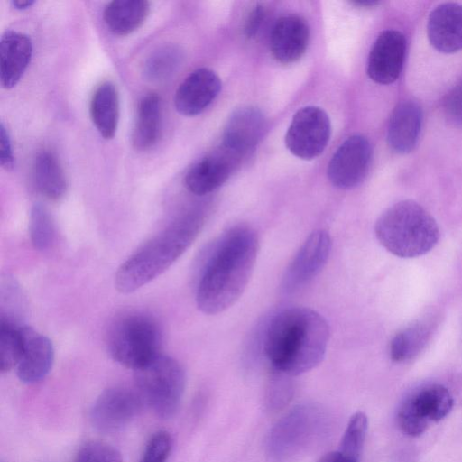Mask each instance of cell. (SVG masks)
<instances>
[{
  "mask_svg": "<svg viewBox=\"0 0 462 462\" xmlns=\"http://www.w3.org/2000/svg\"><path fill=\"white\" fill-rule=\"evenodd\" d=\"M374 234L388 252L402 258L423 255L439 239L433 217L413 200H402L388 208L376 220Z\"/></svg>",
  "mask_w": 462,
  "mask_h": 462,
  "instance_id": "cell-4",
  "label": "cell"
},
{
  "mask_svg": "<svg viewBox=\"0 0 462 462\" xmlns=\"http://www.w3.org/2000/svg\"><path fill=\"white\" fill-rule=\"evenodd\" d=\"M310 41V28L306 20L296 14L280 17L270 34V49L276 60L291 64L305 53Z\"/></svg>",
  "mask_w": 462,
  "mask_h": 462,
  "instance_id": "cell-17",
  "label": "cell"
},
{
  "mask_svg": "<svg viewBox=\"0 0 462 462\" xmlns=\"http://www.w3.org/2000/svg\"><path fill=\"white\" fill-rule=\"evenodd\" d=\"M332 247L329 234L313 231L301 245L282 277V290L291 294L308 284L325 266Z\"/></svg>",
  "mask_w": 462,
  "mask_h": 462,
  "instance_id": "cell-11",
  "label": "cell"
},
{
  "mask_svg": "<svg viewBox=\"0 0 462 462\" xmlns=\"http://www.w3.org/2000/svg\"><path fill=\"white\" fill-rule=\"evenodd\" d=\"M239 159L221 147L196 162L186 173V188L198 196L221 187L235 171Z\"/></svg>",
  "mask_w": 462,
  "mask_h": 462,
  "instance_id": "cell-16",
  "label": "cell"
},
{
  "mask_svg": "<svg viewBox=\"0 0 462 462\" xmlns=\"http://www.w3.org/2000/svg\"><path fill=\"white\" fill-rule=\"evenodd\" d=\"M180 58V51L174 46L162 47L146 60L144 73L147 78L153 80L167 78L178 66Z\"/></svg>",
  "mask_w": 462,
  "mask_h": 462,
  "instance_id": "cell-30",
  "label": "cell"
},
{
  "mask_svg": "<svg viewBox=\"0 0 462 462\" xmlns=\"http://www.w3.org/2000/svg\"><path fill=\"white\" fill-rule=\"evenodd\" d=\"M406 53V40L395 30L382 32L374 41L367 60V74L379 84H391L400 76Z\"/></svg>",
  "mask_w": 462,
  "mask_h": 462,
  "instance_id": "cell-14",
  "label": "cell"
},
{
  "mask_svg": "<svg viewBox=\"0 0 462 462\" xmlns=\"http://www.w3.org/2000/svg\"><path fill=\"white\" fill-rule=\"evenodd\" d=\"M422 110L411 100L403 101L393 109L387 128L389 146L398 153H407L417 144L422 125Z\"/></svg>",
  "mask_w": 462,
  "mask_h": 462,
  "instance_id": "cell-22",
  "label": "cell"
},
{
  "mask_svg": "<svg viewBox=\"0 0 462 462\" xmlns=\"http://www.w3.org/2000/svg\"><path fill=\"white\" fill-rule=\"evenodd\" d=\"M74 462H123L121 453L103 441H88L78 451Z\"/></svg>",
  "mask_w": 462,
  "mask_h": 462,
  "instance_id": "cell-32",
  "label": "cell"
},
{
  "mask_svg": "<svg viewBox=\"0 0 462 462\" xmlns=\"http://www.w3.org/2000/svg\"><path fill=\"white\" fill-rule=\"evenodd\" d=\"M143 403L136 391L118 386L106 389L91 407L90 421L100 432L119 431L134 420Z\"/></svg>",
  "mask_w": 462,
  "mask_h": 462,
  "instance_id": "cell-10",
  "label": "cell"
},
{
  "mask_svg": "<svg viewBox=\"0 0 462 462\" xmlns=\"http://www.w3.org/2000/svg\"><path fill=\"white\" fill-rule=\"evenodd\" d=\"M221 89L219 77L210 69L199 68L188 75L174 96L176 110L187 116L202 113Z\"/></svg>",
  "mask_w": 462,
  "mask_h": 462,
  "instance_id": "cell-15",
  "label": "cell"
},
{
  "mask_svg": "<svg viewBox=\"0 0 462 462\" xmlns=\"http://www.w3.org/2000/svg\"><path fill=\"white\" fill-rule=\"evenodd\" d=\"M266 10L262 5H255L248 14L245 26L244 34L247 39H254L258 34L265 20Z\"/></svg>",
  "mask_w": 462,
  "mask_h": 462,
  "instance_id": "cell-36",
  "label": "cell"
},
{
  "mask_svg": "<svg viewBox=\"0 0 462 462\" xmlns=\"http://www.w3.org/2000/svg\"><path fill=\"white\" fill-rule=\"evenodd\" d=\"M0 164L6 171L12 170L14 166L11 139L3 123L0 125Z\"/></svg>",
  "mask_w": 462,
  "mask_h": 462,
  "instance_id": "cell-37",
  "label": "cell"
},
{
  "mask_svg": "<svg viewBox=\"0 0 462 462\" xmlns=\"http://www.w3.org/2000/svg\"><path fill=\"white\" fill-rule=\"evenodd\" d=\"M328 340L329 328L322 315L310 308L291 307L268 320L262 344L273 370L296 376L323 360Z\"/></svg>",
  "mask_w": 462,
  "mask_h": 462,
  "instance_id": "cell-2",
  "label": "cell"
},
{
  "mask_svg": "<svg viewBox=\"0 0 462 462\" xmlns=\"http://www.w3.org/2000/svg\"><path fill=\"white\" fill-rule=\"evenodd\" d=\"M149 13L150 3L146 0H115L106 5L103 18L114 34L125 36L137 30Z\"/></svg>",
  "mask_w": 462,
  "mask_h": 462,
  "instance_id": "cell-25",
  "label": "cell"
},
{
  "mask_svg": "<svg viewBox=\"0 0 462 462\" xmlns=\"http://www.w3.org/2000/svg\"><path fill=\"white\" fill-rule=\"evenodd\" d=\"M23 326L0 321V370L3 373L18 365L23 347Z\"/></svg>",
  "mask_w": 462,
  "mask_h": 462,
  "instance_id": "cell-27",
  "label": "cell"
},
{
  "mask_svg": "<svg viewBox=\"0 0 462 462\" xmlns=\"http://www.w3.org/2000/svg\"><path fill=\"white\" fill-rule=\"evenodd\" d=\"M32 56L30 37L16 31H6L0 40V84L9 89L17 85Z\"/></svg>",
  "mask_w": 462,
  "mask_h": 462,
  "instance_id": "cell-20",
  "label": "cell"
},
{
  "mask_svg": "<svg viewBox=\"0 0 462 462\" xmlns=\"http://www.w3.org/2000/svg\"><path fill=\"white\" fill-rule=\"evenodd\" d=\"M443 111L449 123L462 127V81L445 97Z\"/></svg>",
  "mask_w": 462,
  "mask_h": 462,
  "instance_id": "cell-35",
  "label": "cell"
},
{
  "mask_svg": "<svg viewBox=\"0 0 462 462\" xmlns=\"http://www.w3.org/2000/svg\"><path fill=\"white\" fill-rule=\"evenodd\" d=\"M171 448V435L165 430L157 431L147 442L139 462H167Z\"/></svg>",
  "mask_w": 462,
  "mask_h": 462,
  "instance_id": "cell-33",
  "label": "cell"
},
{
  "mask_svg": "<svg viewBox=\"0 0 462 462\" xmlns=\"http://www.w3.org/2000/svg\"><path fill=\"white\" fill-rule=\"evenodd\" d=\"M321 415L312 406L291 410L272 430L268 439L269 456L275 462L298 457L313 441L320 428Z\"/></svg>",
  "mask_w": 462,
  "mask_h": 462,
  "instance_id": "cell-8",
  "label": "cell"
},
{
  "mask_svg": "<svg viewBox=\"0 0 462 462\" xmlns=\"http://www.w3.org/2000/svg\"><path fill=\"white\" fill-rule=\"evenodd\" d=\"M371 160L369 141L360 134L351 135L333 154L328 165V178L338 189H353L365 180Z\"/></svg>",
  "mask_w": 462,
  "mask_h": 462,
  "instance_id": "cell-12",
  "label": "cell"
},
{
  "mask_svg": "<svg viewBox=\"0 0 462 462\" xmlns=\"http://www.w3.org/2000/svg\"><path fill=\"white\" fill-rule=\"evenodd\" d=\"M289 377V375L273 370L268 390L270 405L279 407L286 403L291 394L292 389Z\"/></svg>",
  "mask_w": 462,
  "mask_h": 462,
  "instance_id": "cell-34",
  "label": "cell"
},
{
  "mask_svg": "<svg viewBox=\"0 0 462 462\" xmlns=\"http://www.w3.org/2000/svg\"><path fill=\"white\" fill-rule=\"evenodd\" d=\"M428 38L440 52L454 53L462 49V5L445 3L431 11L427 24Z\"/></svg>",
  "mask_w": 462,
  "mask_h": 462,
  "instance_id": "cell-19",
  "label": "cell"
},
{
  "mask_svg": "<svg viewBox=\"0 0 462 462\" xmlns=\"http://www.w3.org/2000/svg\"><path fill=\"white\" fill-rule=\"evenodd\" d=\"M352 4L362 7H372L378 5L379 2L374 0H355L352 1Z\"/></svg>",
  "mask_w": 462,
  "mask_h": 462,
  "instance_id": "cell-40",
  "label": "cell"
},
{
  "mask_svg": "<svg viewBox=\"0 0 462 462\" xmlns=\"http://www.w3.org/2000/svg\"><path fill=\"white\" fill-rule=\"evenodd\" d=\"M161 342L162 333L157 321L142 312H130L117 318L107 336L110 356L134 371L161 354Z\"/></svg>",
  "mask_w": 462,
  "mask_h": 462,
  "instance_id": "cell-5",
  "label": "cell"
},
{
  "mask_svg": "<svg viewBox=\"0 0 462 462\" xmlns=\"http://www.w3.org/2000/svg\"><path fill=\"white\" fill-rule=\"evenodd\" d=\"M23 347L16 366L17 376L24 383H36L51 369L54 349L47 337L28 326H23Z\"/></svg>",
  "mask_w": 462,
  "mask_h": 462,
  "instance_id": "cell-18",
  "label": "cell"
},
{
  "mask_svg": "<svg viewBox=\"0 0 462 462\" xmlns=\"http://www.w3.org/2000/svg\"><path fill=\"white\" fill-rule=\"evenodd\" d=\"M318 462H358L356 461L345 455L341 452L332 451L325 454L322 457L319 458Z\"/></svg>",
  "mask_w": 462,
  "mask_h": 462,
  "instance_id": "cell-38",
  "label": "cell"
},
{
  "mask_svg": "<svg viewBox=\"0 0 462 462\" xmlns=\"http://www.w3.org/2000/svg\"><path fill=\"white\" fill-rule=\"evenodd\" d=\"M258 250V236L248 226H233L222 235L198 283L196 303L200 311L221 313L241 297L253 273Z\"/></svg>",
  "mask_w": 462,
  "mask_h": 462,
  "instance_id": "cell-1",
  "label": "cell"
},
{
  "mask_svg": "<svg viewBox=\"0 0 462 462\" xmlns=\"http://www.w3.org/2000/svg\"><path fill=\"white\" fill-rule=\"evenodd\" d=\"M162 126V103L153 92L143 96L137 108L136 119L131 134V142L137 151H146L156 144Z\"/></svg>",
  "mask_w": 462,
  "mask_h": 462,
  "instance_id": "cell-23",
  "label": "cell"
},
{
  "mask_svg": "<svg viewBox=\"0 0 462 462\" xmlns=\"http://www.w3.org/2000/svg\"><path fill=\"white\" fill-rule=\"evenodd\" d=\"M135 391L143 402L161 418L169 419L178 411L185 390L186 375L174 358L160 354L134 371Z\"/></svg>",
  "mask_w": 462,
  "mask_h": 462,
  "instance_id": "cell-6",
  "label": "cell"
},
{
  "mask_svg": "<svg viewBox=\"0 0 462 462\" xmlns=\"http://www.w3.org/2000/svg\"><path fill=\"white\" fill-rule=\"evenodd\" d=\"M17 284L7 281L1 288V317L0 321L23 326V314L24 300Z\"/></svg>",
  "mask_w": 462,
  "mask_h": 462,
  "instance_id": "cell-31",
  "label": "cell"
},
{
  "mask_svg": "<svg viewBox=\"0 0 462 462\" xmlns=\"http://www.w3.org/2000/svg\"><path fill=\"white\" fill-rule=\"evenodd\" d=\"M439 323V314L430 312L398 331L390 342L391 359L403 363L418 356L431 340Z\"/></svg>",
  "mask_w": 462,
  "mask_h": 462,
  "instance_id": "cell-21",
  "label": "cell"
},
{
  "mask_svg": "<svg viewBox=\"0 0 462 462\" xmlns=\"http://www.w3.org/2000/svg\"><path fill=\"white\" fill-rule=\"evenodd\" d=\"M453 406V396L445 386L438 383L422 386L408 395L399 406L398 427L410 437H419L432 423L446 418Z\"/></svg>",
  "mask_w": 462,
  "mask_h": 462,
  "instance_id": "cell-7",
  "label": "cell"
},
{
  "mask_svg": "<svg viewBox=\"0 0 462 462\" xmlns=\"http://www.w3.org/2000/svg\"><path fill=\"white\" fill-rule=\"evenodd\" d=\"M330 133L328 114L319 106H305L293 116L285 134V144L296 157L312 160L325 150Z\"/></svg>",
  "mask_w": 462,
  "mask_h": 462,
  "instance_id": "cell-9",
  "label": "cell"
},
{
  "mask_svg": "<svg viewBox=\"0 0 462 462\" xmlns=\"http://www.w3.org/2000/svg\"><path fill=\"white\" fill-rule=\"evenodd\" d=\"M32 179L39 192L51 200H59L67 192L68 181L63 168L50 151H42L36 155L32 163Z\"/></svg>",
  "mask_w": 462,
  "mask_h": 462,
  "instance_id": "cell-26",
  "label": "cell"
},
{
  "mask_svg": "<svg viewBox=\"0 0 462 462\" xmlns=\"http://www.w3.org/2000/svg\"><path fill=\"white\" fill-rule=\"evenodd\" d=\"M90 116L100 135L112 139L117 129L120 113L119 95L111 81L102 82L95 89L90 100Z\"/></svg>",
  "mask_w": 462,
  "mask_h": 462,
  "instance_id": "cell-24",
  "label": "cell"
},
{
  "mask_svg": "<svg viewBox=\"0 0 462 462\" xmlns=\"http://www.w3.org/2000/svg\"><path fill=\"white\" fill-rule=\"evenodd\" d=\"M207 213L189 210L152 237L118 268L115 284L122 293H131L166 271L193 243L202 230Z\"/></svg>",
  "mask_w": 462,
  "mask_h": 462,
  "instance_id": "cell-3",
  "label": "cell"
},
{
  "mask_svg": "<svg viewBox=\"0 0 462 462\" xmlns=\"http://www.w3.org/2000/svg\"><path fill=\"white\" fill-rule=\"evenodd\" d=\"M368 430L367 416L356 411L350 418L342 436L339 449L343 455L359 462Z\"/></svg>",
  "mask_w": 462,
  "mask_h": 462,
  "instance_id": "cell-28",
  "label": "cell"
},
{
  "mask_svg": "<svg viewBox=\"0 0 462 462\" xmlns=\"http://www.w3.org/2000/svg\"><path fill=\"white\" fill-rule=\"evenodd\" d=\"M29 230L32 244L37 250L48 249L54 241L53 219L41 204H35L31 210Z\"/></svg>",
  "mask_w": 462,
  "mask_h": 462,
  "instance_id": "cell-29",
  "label": "cell"
},
{
  "mask_svg": "<svg viewBox=\"0 0 462 462\" xmlns=\"http://www.w3.org/2000/svg\"><path fill=\"white\" fill-rule=\"evenodd\" d=\"M13 6L15 9L23 10L30 6H32L34 4L33 0H13L12 2Z\"/></svg>",
  "mask_w": 462,
  "mask_h": 462,
  "instance_id": "cell-39",
  "label": "cell"
},
{
  "mask_svg": "<svg viewBox=\"0 0 462 462\" xmlns=\"http://www.w3.org/2000/svg\"><path fill=\"white\" fill-rule=\"evenodd\" d=\"M266 128V119L257 107H239L226 123L222 147L240 160L261 142Z\"/></svg>",
  "mask_w": 462,
  "mask_h": 462,
  "instance_id": "cell-13",
  "label": "cell"
}]
</instances>
